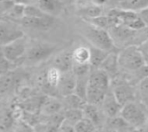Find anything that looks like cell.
<instances>
[{
	"instance_id": "obj_20",
	"label": "cell",
	"mask_w": 148,
	"mask_h": 132,
	"mask_svg": "<svg viewBox=\"0 0 148 132\" xmlns=\"http://www.w3.org/2000/svg\"><path fill=\"white\" fill-rule=\"evenodd\" d=\"M148 7V0H119V9L140 12Z\"/></svg>"
},
{
	"instance_id": "obj_12",
	"label": "cell",
	"mask_w": 148,
	"mask_h": 132,
	"mask_svg": "<svg viewBox=\"0 0 148 132\" xmlns=\"http://www.w3.org/2000/svg\"><path fill=\"white\" fill-rule=\"evenodd\" d=\"M75 86H76V76L72 71L62 73L57 88V93L62 98H64L66 96L75 93Z\"/></svg>"
},
{
	"instance_id": "obj_38",
	"label": "cell",
	"mask_w": 148,
	"mask_h": 132,
	"mask_svg": "<svg viewBox=\"0 0 148 132\" xmlns=\"http://www.w3.org/2000/svg\"><path fill=\"white\" fill-rule=\"evenodd\" d=\"M140 16L141 17V19L145 22V23L147 24V26L148 25V7L147 9L141 10L140 12H139Z\"/></svg>"
},
{
	"instance_id": "obj_35",
	"label": "cell",
	"mask_w": 148,
	"mask_h": 132,
	"mask_svg": "<svg viewBox=\"0 0 148 132\" xmlns=\"http://www.w3.org/2000/svg\"><path fill=\"white\" fill-rule=\"evenodd\" d=\"M15 5V2L14 0H1V12L4 13V12H9L12 7Z\"/></svg>"
},
{
	"instance_id": "obj_16",
	"label": "cell",
	"mask_w": 148,
	"mask_h": 132,
	"mask_svg": "<svg viewBox=\"0 0 148 132\" xmlns=\"http://www.w3.org/2000/svg\"><path fill=\"white\" fill-rule=\"evenodd\" d=\"M85 21L97 28H100V29H105L108 31H109L112 28L121 24L120 21L117 18L109 16L108 15L107 16H100L98 17L91 18V19H86Z\"/></svg>"
},
{
	"instance_id": "obj_6",
	"label": "cell",
	"mask_w": 148,
	"mask_h": 132,
	"mask_svg": "<svg viewBox=\"0 0 148 132\" xmlns=\"http://www.w3.org/2000/svg\"><path fill=\"white\" fill-rule=\"evenodd\" d=\"M24 37L22 29L16 23L2 20L0 22V43L1 47L11 43Z\"/></svg>"
},
{
	"instance_id": "obj_40",
	"label": "cell",
	"mask_w": 148,
	"mask_h": 132,
	"mask_svg": "<svg viewBox=\"0 0 148 132\" xmlns=\"http://www.w3.org/2000/svg\"><path fill=\"white\" fill-rule=\"evenodd\" d=\"M140 130H141L142 132H148V120L147 122V124L144 125V127L142 129H140Z\"/></svg>"
},
{
	"instance_id": "obj_33",
	"label": "cell",
	"mask_w": 148,
	"mask_h": 132,
	"mask_svg": "<svg viewBox=\"0 0 148 132\" xmlns=\"http://www.w3.org/2000/svg\"><path fill=\"white\" fill-rule=\"evenodd\" d=\"M16 63L12 62L9 60H7L5 57L1 55V61H0V69H1V74H4L10 72H12L15 68Z\"/></svg>"
},
{
	"instance_id": "obj_18",
	"label": "cell",
	"mask_w": 148,
	"mask_h": 132,
	"mask_svg": "<svg viewBox=\"0 0 148 132\" xmlns=\"http://www.w3.org/2000/svg\"><path fill=\"white\" fill-rule=\"evenodd\" d=\"M119 67L120 66L118 62V53L115 52H112L100 67L101 69L104 70L110 76L112 80L117 76Z\"/></svg>"
},
{
	"instance_id": "obj_5",
	"label": "cell",
	"mask_w": 148,
	"mask_h": 132,
	"mask_svg": "<svg viewBox=\"0 0 148 132\" xmlns=\"http://www.w3.org/2000/svg\"><path fill=\"white\" fill-rule=\"evenodd\" d=\"M57 47L55 44L47 42H38L30 47L26 53V58L28 61L33 63H38L49 58Z\"/></svg>"
},
{
	"instance_id": "obj_39",
	"label": "cell",
	"mask_w": 148,
	"mask_h": 132,
	"mask_svg": "<svg viewBox=\"0 0 148 132\" xmlns=\"http://www.w3.org/2000/svg\"><path fill=\"white\" fill-rule=\"evenodd\" d=\"M108 1L109 0H92L93 4H95V5L100 6V7L102 6V5H104V4H106Z\"/></svg>"
},
{
	"instance_id": "obj_34",
	"label": "cell",
	"mask_w": 148,
	"mask_h": 132,
	"mask_svg": "<svg viewBox=\"0 0 148 132\" xmlns=\"http://www.w3.org/2000/svg\"><path fill=\"white\" fill-rule=\"evenodd\" d=\"M15 132H35L34 127L30 126L29 124H27L23 119H20L17 121V124L16 125V131Z\"/></svg>"
},
{
	"instance_id": "obj_25",
	"label": "cell",
	"mask_w": 148,
	"mask_h": 132,
	"mask_svg": "<svg viewBox=\"0 0 148 132\" xmlns=\"http://www.w3.org/2000/svg\"><path fill=\"white\" fill-rule=\"evenodd\" d=\"M63 116H64V121L73 126H75L78 122H80L82 118H84L83 111L78 109L63 110Z\"/></svg>"
},
{
	"instance_id": "obj_10",
	"label": "cell",
	"mask_w": 148,
	"mask_h": 132,
	"mask_svg": "<svg viewBox=\"0 0 148 132\" xmlns=\"http://www.w3.org/2000/svg\"><path fill=\"white\" fill-rule=\"evenodd\" d=\"M63 110L62 101L53 96H46L41 105L39 114L42 117H50L62 112Z\"/></svg>"
},
{
	"instance_id": "obj_32",
	"label": "cell",
	"mask_w": 148,
	"mask_h": 132,
	"mask_svg": "<svg viewBox=\"0 0 148 132\" xmlns=\"http://www.w3.org/2000/svg\"><path fill=\"white\" fill-rule=\"evenodd\" d=\"M24 10H25V5L15 3V5L8 13L11 18L21 20L24 16Z\"/></svg>"
},
{
	"instance_id": "obj_31",
	"label": "cell",
	"mask_w": 148,
	"mask_h": 132,
	"mask_svg": "<svg viewBox=\"0 0 148 132\" xmlns=\"http://www.w3.org/2000/svg\"><path fill=\"white\" fill-rule=\"evenodd\" d=\"M15 121V118L12 115V112L10 111H5L1 118V128H2V132H3L4 131L9 130L13 123Z\"/></svg>"
},
{
	"instance_id": "obj_30",
	"label": "cell",
	"mask_w": 148,
	"mask_h": 132,
	"mask_svg": "<svg viewBox=\"0 0 148 132\" xmlns=\"http://www.w3.org/2000/svg\"><path fill=\"white\" fill-rule=\"evenodd\" d=\"M48 15L45 12H43L38 6H35L32 4L26 5L25 10H24V16H29V17H36V18H43L46 17Z\"/></svg>"
},
{
	"instance_id": "obj_19",
	"label": "cell",
	"mask_w": 148,
	"mask_h": 132,
	"mask_svg": "<svg viewBox=\"0 0 148 132\" xmlns=\"http://www.w3.org/2000/svg\"><path fill=\"white\" fill-rule=\"evenodd\" d=\"M91 52V59H90V66L92 70L93 69H98L102 65V63L105 61V60L108 58V56L112 53L108 51H105L103 49L95 48L91 46L90 48Z\"/></svg>"
},
{
	"instance_id": "obj_13",
	"label": "cell",
	"mask_w": 148,
	"mask_h": 132,
	"mask_svg": "<svg viewBox=\"0 0 148 132\" xmlns=\"http://www.w3.org/2000/svg\"><path fill=\"white\" fill-rule=\"evenodd\" d=\"M53 22H54V19L52 16H48L43 18L23 16L20 20V23L26 28L40 29H45L49 28L53 24Z\"/></svg>"
},
{
	"instance_id": "obj_11",
	"label": "cell",
	"mask_w": 148,
	"mask_h": 132,
	"mask_svg": "<svg viewBox=\"0 0 148 132\" xmlns=\"http://www.w3.org/2000/svg\"><path fill=\"white\" fill-rule=\"evenodd\" d=\"M112 80L110 76L102 69H93L89 74L88 84L108 92L111 89Z\"/></svg>"
},
{
	"instance_id": "obj_26",
	"label": "cell",
	"mask_w": 148,
	"mask_h": 132,
	"mask_svg": "<svg viewBox=\"0 0 148 132\" xmlns=\"http://www.w3.org/2000/svg\"><path fill=\"white\" fill-rule=\"evenodd\" d=\"M137 91L140 101V103L148 112V77L140 82V84L138 85Z\"/></svg>"
},
{
	"instance_id": "obj_2",
	"label": "cell",
	"mask_w": 148,
	"mask_h": 132,
	"mask_svg": "<svg viewBox=\"0 0 148 132\" xmlns=\"http://www.w3.org/2000/svg\"><path fill=\"white\" fill-rule=\"evenodd\" d=\"M118 62L121 68L129 73H134L147 64L138 45L121 49L118 53Z\"/></svg>"
},
{
	"instance_id": "obj_22",
	"label": "cell",
	"mask_w": 148,
	"mask_h": 132,
	"mask_svg": "<svg viewBox=\"0 0 148 132\" xmlns=\"http://www.w3.org/2000/svg\"><path fill=\"white\" fill-rule=\"evenodd\" d=\"M38 7L48 15H55L60 12L62 3L60 0H37Z\"/></svg>"
},
{
	"instance_id": "obj_15",
	"label": "cell",
	"mask_w": 148,
	"mask_h": 132,
	"mask_svg": "<svg viewBox=\"0 0 148 132\" xmlns=\"http://www.w3.org/2000/svg\"><path fill=\"white\" fill-rule=\"evenodd\" d=\"M82 111L84 118L90 120L97 128H100L103 125V118L105 114L103 113L102 110L99 109V106L87 103Z\"/></svg>"
},
{
	"instance_id": "obj_14",
	"label": "cell",
	"mask_w": 148,
	"mask_h": 132,
	"mask_svg": "<svg viewBox=\"0 0 148 132\" xmlns=\"http://www.w3.org/2000/svg\"><path fill=\"white\" fill-rule=\"evenodd\" d=\"M73 64L74 61L72 52H63L56 56L53 61L52 67L57 68L62 73H65L72 71Z\"/></svg>"
},
{
	"instance_id": "obj_1",
	"label": "cell",
	"mask_w": 148,
	"mask_h": 132,
	"mask_svg": "<svg viewBox=\"0 0 148 132\" xmlns=\"http://www.w3.org/2000/svg\"><path fill=\"white\" fill-rule=\"evenodd\" d=\"M82 27L81 33L83 37L91 44V46L103 49L108 52H115L116 46L114 42V40L108 30L97 28L89 22Z\"/></svg>"
},
{
	"instance_id": "obj_21",
	"label": "cell",
	"mask_w": 148,
	"mask_h": 132,
	"mask_svg": "<svg viewBox=\"0 0 148 132\" xmlns=\"http://www.w3.org/2000/svg\"><path fill=\"white\" fill-rule=\"evenodd\" d=\"M62 104L64 110H69V109H78V110H83L84 106L87 105V101L79 97L78 95L73 93L69 96H66L62 98Z\"/></svg>"
},
{
	"instance_id": "obj_36",
	"label": "cell",
	"mask_w": 148,
	"mask_h": 132,
	"mask_svg": "<svg viewBox=\"0 0 148 132\" xmlns=\"http://www.w3.org/2000/svg\"><path fill=\"white\" fill-rule=\"evenodd\" d=\"M138 46H139V48H140V51H141V53H142V54H143V56H144V58H145V60L147 61V63L148 64V38L146 41H144L143 42H141L140 45H138Z\"/></svg>"
},
{
	"instance_id": "obj_37",
	"label": "cell",
	"mask_w": 148,
	"mask_h": 132,
	"mask_svg": "<svg viewBox=\"0 0 148 132\" xmlns=\"http://www.w3.org/2000/svg\"><path fill=\"white\" fill-rule=\"evenodd\" d=\"M59 132H76L75 131V126L66 123L65 121L63 122V124L62 125L61 128H60V131Z\"/></svg>"
},
{
	"instance_id": "obj_9",
	"label": "cell",
	"mask_w": 148,
	"mask_h": 132,
	"mask_svg": "<svg viewBox=\"0 0 148 132\" xmlns=\"http://www.w3.org/2000/svg\"><path fill=\"white\" fill-rule=\"evenodd\" d=\"M101 106V110L103 113L108 118H112L120 116L121 112L123 107L115 98L112 91V88L107 93Z\"/></svg>"
},
{
	"instance_id": "obj_4",
	"label": "cell",
	"mask_w": 148,
	"mask_h": 132,
	"mask_svg": "<svg viewBox=\"0 0 148 132\" xmlns=\"http://www.w3.org/2000/svg\"><path fill=\"white\" fill-rule=\"evenodd\" d=\"M111 88L115 98L122 106L136 101L138 91H136L134 86L130 84L127 80H120Z\"/></svg>"
},
{
	"instance_id": "obj_7",
	"label": "cell",
	"mask_w": 148,
	"mask_h": 132,
	"mask_svg": "<svg viewBox=\"0 0 148 132\" xmlns=\"http://www.w3.org/2000/svg\"><path fill=\"white\" fill-rule=\"evenodd\" d=\"M26 53L27 41L24 37L1 47V55L15 63L19 61Z\"/></svg>"
},
{
	"instance_id": "obj_3",
	"label": "cell",
	"mask_w": 148,
	"mask_h": 132,
	"mask_svg": "<svg viewBox=\"0 0 148 132\" xmlns=\"http://www.w3.org/2000/svg\"><path fill=\"white\" fill-rule=\"evenodd\" d=\"M148 112L140 103L132 102L122 107L120 116L132 129L140 130L144 127L148 120Z\"/></svg>"
},
{
	"instance_id": "obj_28",
	"label": "cell",
	"mask_w": 148,
	"mask_h": 132,
	"mask_svg": "<svg viewBox=\"0 0 148 132\" xmlns=\"http://www.w3.org/2000/svg\"><path fill=\"white\" fill-rule=\"evenodd\" d=\"M80 13L83 16V18L86 19H91L95 17H98L101 16V8L100 6H97L95 4L89 5L87 7H84L81 10Z\"/></svg>"
},
{
	"instance_id": "obj_17",
	"label": "cell",
	"mask_w": 148,
	"mask_h": 132,
	"mask_svg": "<svg viewBox=\"0 0 148 132\" xmlns=\"http://www.w3.org/2000/svg\"><path fill=\"white\" fill-rule=\"evenodd\" d=\"M62 74V73L57 68L54 67H49L43 76V86L49 90L56 89L57 91Z\"/></svg>"
},
{
	"instance_id": "obj_41",
	"label": "cell",
	"mask_w": 148,
	"mask_h": 132,
	"mask_svg": "<svg viewBox=\"0 0 148 132\" xmlns=\"http://www.w3.org/2000/svg\"><path fill=\"white\" fill-rule=\"evenodd\" d=\"M130 132H142L141 130H136V129H133Z\"/></svg>"
},
{
	"instance_id": "obj_24",
	"label": "cell",
	"mask_w": 148,
	"mask_h": 132,
	"mask_svg": "<svg viewBox=\"0 0 148 132\" xmlns=\"http://www.w3.org/2000/svg\"><path fill=\"white\" fill-rule=\"evenodd\" d=\"M89 74L76 77V86L75 90V94L78 95L79 97H81L86 101H87V91H88V81H89Z\"/></svg>"
},
{
	"instance_id": "obj_27",
	"label": "cell",
	"mask_w": 148,
	"mask_h": 132,
	"mask_svg": "<svg viewBox=\"0 0 148 132\" xmlns=\"http://www.w3.org/2000/svg\"><path fill=\"white\" fill-rule=\"evenodd\" d=\"M15 80H16V78L12 72L1 74V80H0L1 93L3 94L5 92H8L11 88V86L14 85Z\"/></svg>"
},
{
	"instance_id": "obj_8",
	"label": "cell",
	"mask_w": 148,
	"mask_h": 132,
	"mask_svg": "<svg viewBox=\"0 0 148 132\" xmlns=\"http://www.w3.org/2000/svg\"><path fill=\"white\" fill-rule=\"evenodd\" d=\"M140 31L141 30H134L125 25L120 24L112 28L108 32L113 38L114 44L116 43V42H118V43L128 47L132 46V41L135 40L138 33H140Z\"/></svg>"
},
{
	"instance_id": "obj_29",
	"label": "cell",
	"mask_w": 148,
	"mask_h": 132,
	"mask_svg": "<svg viewBox=\"0 0 148 132\" xmlns=\"http://www.w3.org/2000/svg\"><path fill=\"white\" fill-rule=\"evenodd\" d=\"M76 132H97V127L88 119L82 118L75 125Z\"/></svg>"
},
{
	"instance_id": "obj_23",
	"label": "cell",
	"mask_w": 148,
	"mask_h": 132,
	"mask_svg": "<svg viewBox=\"0 0 148 132\" xmlns=\"http://www.w3.org/2000/svg\"><path fill=\"white\" fill-rule=\"evenodd\" d=\"M73 61L74 63L76 64H90V59H91V52L90 48L80 46L76 48L73 52Z\"/></svg>"
}]
</instances>
